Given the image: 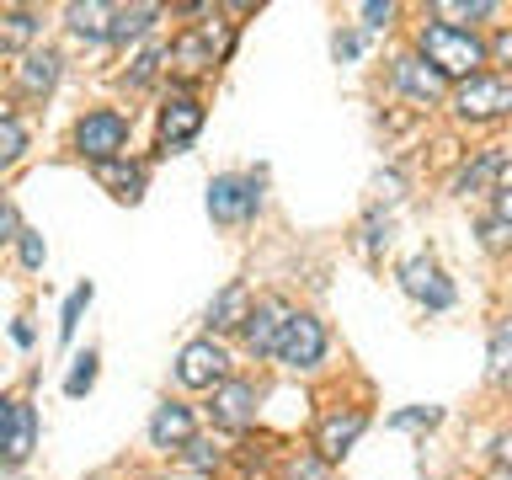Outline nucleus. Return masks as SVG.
<instances>
[{
    "label": "nucleus",
    "mask_w": 512,
    "mask_h": 480,
    "mask_svg": "<svg viewBox=\"0 0 512 480\" xmlns=\"http://www.w3.org/2000/svg\"><path fill=\"white\" fill-rule=\"evenodd\" d=\"M422 54H427L422 64L438 70V75H475L480 59H486V48H480L470 32H459L448 22H432V27H422Z\"/></svg>",
    "instance_id": "nucleus-1"
},
{
    "label": "nucleus",
    "mask_w": 512,
    "mask_h": 480,
    "mask_svg": "<svg viewBox=\"0 0 512 480\" xmlns=\"http://www.w3.org/2000/svg\"><path fill=\"white\" fill-rule=\"evenodd\" d=\"M272 352H278L288 368H310V363H320V352H326V331H320L315 315H288Z\"/></svg>",
    "instance_id": "nucleus-2"
},
{
    "label": "nucleus",
    "mask_w": 512,
    "mask_h": 480,
    "mask_svg": "<svg viewBox=\"0 0 512 480\" xmlns=\"http://www.w3.org/2000/svg\"><path fill=\"white\" fill-rule=\"evenodd\" d=\"M123 139H128V123L118 112H91V118H80V128H75V144L96 160V166H102V160H118Z\"/></svg>",
    "instance_id": "nucleus-3"
},
{
    "label": "nucleus",
    "mask_w": 512,
    "mask_h": 480,
    "mask_svg": "<svg viewBox=\"0 0 512 480\" xmlns=\"http://www.w3.org/2000/svg\"><path fill=\"white\" fill-rule=\"evenodd\" d=\"M208 214L224 224H240L256 214V176H219L208 187Z\"/></svg>",
    "instance_id": "nucleus-4"
},
{
    "label": "nucleus",
    "mask_w": 512,
    "mask_h": 480,
    "mask_svg": "<svg viewBox=\"0 0 512 480\" xmlns=\"http://www.w3.org/2000/svg\"><path fill=\"white\" fill-rule=\"evenodd\" d=\"M512 107V86L502 75H470L459 91V112L464 118H502Z\"/></svg>",
    "instance_id": "nucleus-5"
},
{
    "label": "nucleus",
    "mask_w": 512,
    "mask_h": 480,
    "mask_svg": "<svg viewBox=\"0 0 512 480\" xmlns=\"http://www.w3.org/2000/svg\"><path fill=\"white\" fill-rule=\"evenodd\" d=\"M32 438H38V422H32L27 400H11L0 411V464H22L32 454Z\"/></svg>",
    "instance_id": "nucleus-6"
},
{
    "label": "nucleus",
    "mask_w": 512,
    "mask_h": 480,
    "mask_svg": "<svg viewBox=\"0 0 512 480\" xmlns=\"http://www.w3.org/2000/svg\"><path fill=\"white\" fill-rule=\"evenodd\" d=\"M219 43H224V27H219V22H203L198 32H187V38L171 43V64H176L182 75H203L208 64H214Z\"/></svg>",
    "instance_id": "nucleus-7"
},
{
    "label": "nucleus",
    "mask_w": 512,
    "mask_h": 480,
    "mask_svg": "<svg viewBox=\"0 0 512 480\" xmlns=\"http://www.w3.org/2000/svg\"><path fill=\"white\" fill-rule=\"evenodd\" d=\"M224 374H230V358H224L214 342L182 347V363H176V379H182V384H192V390H208V384H219Z\"/></svg>",
    "instance_id": "nucleus-8"
},
{
    "label": "nucleus",
    "mask_w": 512,
    "mask_h": 480,
    "mask_svg": "<svg viewBox=\"0 0 512 480\" xmlns=\"http://www.w3.org/2000/svg\"><path fill=\"white\" fill-rule=\"evenodd\" d=\"M400 283H406V294H411V299L432 304V310H448V304H454V288H448V283H443V272L432 267V262H422V256L400 267Z\"/></svg>",
    "instance_id": "nucleus-9"
},
{
    "label": "nucleus",
    "mask_w": 512,
    "mask_h": 480,
    "mask_svg": "<svg viewBox=\"0 0 512 480\" xmlns=\"http://www.w3.org/2000/svg\"><path fill=\"white\" fill-rule=\"evenodd\" d=\"M198 128H203V107L192 102V96L166 102V112H160V144H166V150H182L187 139H198Z\"/></svg>",
    "instance_id": "nucleus-10"
},
{
    "label": "nucleus",
    "mask_w": 512,
    "mask_h": 480,
    "mask_svg": "<svg viewBox=\"0 0 512 480\" xmlns=\"http://www.w3.org/2000/svg\"><path fill=\"white\" fill-rule=\"evenodd\" d=\"M283 320H288V310H283L278 299L256 304V310L246 315V342H251V352H272V347H278V331H283Z\"/></svg>",
    "instance_id": "nucleus-11"
},
{
    "label": "nucleus",
    "mask_w": 512,
    "mask_h": 480,
    "mask_svg": "<svg viewBox=\"0 0 512 480\" xmlns=\"http://www.w3.org/2000/svg\"><path fill=\"white\" fill-rule=\"evenodd\" d=\"M251 411H256V390H251V384H240V379H230L214 395V422L219 427H246Z\"/></svg>",
    "instance_id": "nucleus-12"
},
{
    "label": "nucleus",
    "mask_w": 512,
    "mask_h": 480,
    "mask_svg": "<svg viewBox=\"0 0 512 480\" xmlns=\"http://www.w3.org/2000/svg\"><path fill=\"white\" fill-rule=\"evenodd\" d=\"M150 443L155 448H182L192 443V411L187 406H160L150 422Z\"/></svg>",
    "instance_id": "nucleus-13"
},
{
    "label": "nucleus",
    "mask_w": 512,
    "mask_h": 480,
    "mask_svg": "<svg viewBox=\"0 0 512 480\" xmlns=\"http://www.w3.org/2000/svg\"><path fill=\"white\" fill-rule=\"evenodd\" d=\"M395 80L416 96V102H438V96H443V75L427 70L416 54H411V59H395Z\"/></svg>",
    "instance_id": "nucleus-14"
},
{
    "label": "nucleus",
    "mask_w": 512,
    "mask_h": 480,
    "mask_svg": "<svg viewBox=\"0 0 512 480\" xmlns=\"http://www.w3.org/2000/svg\"><path fill=\"white\" fill-rule=\"evenodd\" d=\"M358 432H363V411H352V416H331V422L320 427V459H342Z\"/></svg>",
    "instance_id": "nucleus-15"
},
{
    "label": "nucleus",
    "mask_w": 512,
    "mask_h": 480,
    "mask_svg": "<svg viewBox=\"0 0 512 480\" xmlns=\"http://www.w3.org/2000/svg\"><path fill=\"white\" fill-rule=\"evenodd\" d=\"M246 315H251V304H246V288H240V283L224 288V294L214 299V310H208V320H214V331L246 326Z\"/></svg>",
    "instance_id": "nucleus-16"
},
{
    "label": "nucleus",
    "mask_w": 512,
    "mask_h": 480,
    "mask_svg": "<svg viewBox=\"0 0 512 480\" xmlns=\"http://www.w3.org/2000/svg\"><path fill=\"white\" fill-rule=\"evenodd\" d=\"M502 171H507V160H502V155H496V150H486V155H480V160H475V166H470V171H464V176H459V192H486L491 182H496V187H502Z\"/></svg>",
    "instance_id": "nucleus-17"
},
{
    "label": "nucleus",
    "mask_w": 512,
    "mask_h": 480,
    "mask_svg": "<svg viewBox=\"0 0 512 480\" xmlns=\"http://www.w3.org/2000/svg\"><path fill=\"white\" fill-rule=\"evenodd\" d=\"M32 32H38L32 11H0V48H27Z\"/></svg>",
    "instance_id": "nucleus-18"
},
{
    "label": "nucleus",
    "mask_w": 512,
    "mask_h": 480,
    "mask_svg": "<svg viewBox=\"0 0 512 480\" xmlns=\"http://www.w3.org/2000/svg\"><path fill=\"white\" fill-rule=\"evenodd\" d=\"M150 22H155V6H123V11H112L107 38H139Z\"/></svg>",
    "instance_id": "nucleus-19"
},
{
    "label": "nucleus",
    "mask_w": 512,
    "mask_h": 480,
    "mask_svg": "<svg viewBox=\"0 0 512 480\" xmlns=\"http://www.w3.org/2000/svg\"><path fill=\"white\" fill-rule=\"evenodd\" d=\"M59 80V59L54 54H32L27 64H22V86L27 91H48Z\"/></svg>",
    "instance_id": "nucleus-20"
},
{
    "label": "nucleus",
    "mask_w": 512,
    "mask_h": 480,
    "mask_svg": "<svg viewBox=\"0 0 512 480\" xmlns=\"http://www.w3.org/2000/svg\"><path fill=\"white\" fill-rule=\"evenodd\" d=\"M107 22H112L107 6H70V27L80 38H107Z\"/></svg>",
    "instance_id": "nucleus-21"
},
{
    "label": "nucleus",
    "mask_w": 512,
    "mask_h": 480,
    "mask_svg": "<svg viewBox=\"0 0 512 480\" xmlns=\"http://www.w3.org/2000/svg\"><path fill=\"white\" fill-rule=\"evenodd\" d=\"M96 176H102L107 187H118V198H139V171H134V166H118V160H102V166H96Z\"/></svg>",
    "instance_id": "nucleus-22"
},
{
    "label": "nucleus",
    "mask_w": 512,
    "mask_h": 480,
    "mask_svg": "<svg viewBox=\"0 0 512 480\" xmlns=\"http://www.w3.org/2000/svg\"><path fill=\"white\" fill-rule=\"evenodd\" d=\"M22 144H27L22 123H16V118H6V112H0V166H11V160L22 155Z\"/></svg>",
    "instance_id": "nucleus-23"
},
{
    "label": "nucleus",
    "mask_w": 512,
    "mask_h": 480,
    "mask_svg": "<svg viewBox=\"0 0 512 480\" xmlns=\"http://www.w3.org/2000/svg\"><path fill=\"white\" fill-rule=\"evenodd\" d=\"M283 480H331V475H326V459L304 454V459H294V464H288V475H283Z\"/></svg>",
    "instance_id": "nucleus-24"
},
{
    "label": "nucleus",
    "mask_w": 512,
    "mask_h": 480,
    "mask_svg": "<svg viewBox=\"0 0 512 480\" xmlns=\"http://www.w3.org/2000/svg\"><path fill=\"white\" fill-rule=\"evenodd\" d=\"M91 379H96V358H91V352H86V358L75 363V374L64 379V390H70V395H86V390H91Z\"/></svg>",
    "instance_id": "nucleus-25"
},
{
    "label": "nucleus",
    "mask_w": 512,
    "mask_h": 480,
    "mask_svg": "<svg viewBox=\"0 0 512 480\" xmlns=\"http://www.w3.org/2000/svg\"><path fill=\"white\" fill-rule=\"evenodd\" d=\"M86 299H91V288H75L70 304H64V320H59V331H64V336H75V320H80V310H86Z\"/></svg>",
    "instance_id": "nucleus-26"
},
{
    "label": "nucleus",
    "mask_w": 512,
    "mask_h": 480,
    "mask_svg": "<svg viewBox=\"0 0 512 480\" xmlns=\"http://www.w3.org/2000/svg\"><path fill=\"white\" fill-rule=\"evenodd\" d=\"M491 374H507V326H496L491 336Z\"/></svg>",
    "instance_id": "nucleus-27"
},
{
    "label": "nucleus",
    "mask_w": 512,
    "mask_h": 480,
    "mask_svg": "<svg viewBox=\"0 0 512 480\" xmlns=\"http://www.w3.org/2000/svg\"><path fill=\"white\" fill-rule=\"evenodd\" d=\"M155 64H160V48H144L139 64H134V75H128V80H134V86H144V80L155 75Z\"/></svg>",
    "instance_id": "nucleus-28"
},
{
    "label": "nucleus",
    "mask_w": 512,
    "mask_h": 480,
    "mask_svg": "<svg viewBox=\"0 0 512 480\" xmlns=\"http://www.w3.org/2000/svg\"><path fill=\"white\" fill-rule=\"evenodd\" d=\"M438 422V406H427V411H400L395 416V427H432Z\"/></svg>",
    "instance_id": "nucleus-29"
},
{
    "label": "nucleus",
    "mask_w": 512,
    "mask_h": 480,
    "mask_svg": "<svg viewBox=\"0 0 512 480\" xmlns=\"http://www.w3.org/2000/svg\"><path fill=\"white\" fill-rule=\"evenodd\" d=\"M16 235H22V262H27V267H38V262H43V240L32 235V230H16Z\"/></svg>",
    "instance_id": "nucleus-30"
},
{
    "label": "nucleus",
    "mask_w": 512,
    "mask_h": 480,
    "mask_svg": "<svg viewBox=\"0 0 512 480\" xmlns=\"http://www.w3.org/2000/svg\"><path fill=\"white\" fill-rule=\"evenodd\" d=\"M486 246H491V251H502V246H507V219H496V214L486 219Z\"/></svg>",
    "instance_id": "nucleus-31"
},
{
    "label": "nucleus",
    "mask_w": 512,
    "mask_h": 480,
    "mask_svg": "<svg viewBox=\"0 0 512 480\" xmlns=\"http://www.w3.org/2000/svg\"><path fill=\"white\" fill-rule=\"evenodd\" d=\"M443 16H486L491 6H486V0H470V6H438Z\"/></svg>",
    "instance_id": "nucleus-32"
},
{
    "label": "nucleus",
    "mask_w": 512,
    "mask_h": 480,
    "mask_svg": "<svg viewBox=\"0 0 512 480\" xmlns=\"http://www.w3.org/2000/svg\"><path fill=\"white\" fill-rule=\"evenodd\" d=\"M363 16H368V22H374V27H384V22H390V16H395V6H379V0H374V6H363Z\"/></svg>",
    "instance_id": "nucleus-33"
},
{
    "label": "nucleus",
    "mask_w": 512,
    "mask_h": 480,
    "mask_svg": "<svg viewBox=\"0 0 512 480\" xmlns=\"http://www.w3.org/2000/svg\"><path fill=\"white\" fill-rule=\"evenodd\" d=\"M16 235V214H11V203H0V240H11Z\"/></svg>",
    "instance_id": "nucleus-34"
},
{
    "label": "nucleus",
    "mask_w": 512,
    "mask_h": 480,
    "mask_svg": "<svg viewBox=\"0 0 512 480\" xmlns=\"http://www.w3.org/2000/svg\"><path fill=\"white\" fill-rule=\"evenodd\" d=\"M187 448H192V464H214V459H219L208 443H187Z\"/></svg>",
    "instance_id": "nucleus-35"
},
{
    "label": "nucleus",
    "mask_w": 512,
    "mask_h": 480,
    "mask_svg": "<svg viewBox=\"0 0 512 480\" xmlns=\"http://www.w3.org/2000/svg\"><path fill=\"white\" fill-rule=\"evenodd\" d=\"M496 480H507V475H496Z\"/></svg>",
    "instance_id": "nucleus-36"
}]
</instances>
